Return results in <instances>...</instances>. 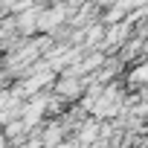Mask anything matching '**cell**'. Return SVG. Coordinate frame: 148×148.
Returning a JSON list of instances; mask_svg holds the SVG:
<instances>
[{
	"instance_id": "obj_1",
	"label": "cell",
	"mask_w": 148,
	"mask_h": 148,
	"mask_svg": "<svg viewBox=\"0 0 148 148\" xmlns=\"http://www.w3.org/2000/svg\"><path fill=\"white\" fill-rule=\"evenodd\" d=\"M128 82H131L134 87H148V61H142V64H136V67L131 70Z\"/></svg>"
}]
</instances>
